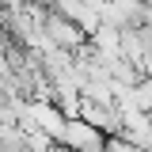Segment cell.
<instances>
[{"mask_svg": "<svg viewBox=\"0 0 152 152\" xmlns=\"http://www.w3.org/2000/svg\"><path fill=\"white\" fill-rule=\"evenodd\" d=\"M46 34L53 38V46H65V50H69V46H80V42H84L80 27H72L69 19H65V15H57V12H50V15H46Z\"/></svg>", "mask_w": 152, "mask_h": 152, "instance_id": "2", "label": "cell"}, {"mask_svg": "<svg viewBox=\"0 0 152 152\" xmlns=\"http://www.w3.org/2000/svg\"><path fill=\"white\" fill-rule=\"evenodd\" d=\"M61 148L69 152H103L107 148V133L88 126L84 118H65V129H61Z\"/></svg>", "mask_w": 152, "mask_h": 152, "instance_id": "1", "label": "cell"}, {"mask_svg": "<svg viewBox=\"0 0 152 152\" xmlns=\"http://www.w3.org/2000/svg\"><path fill=\"white\" fill-rule=\"evenodd\" d=\"M27 114H31L34 122H42V129L50 133L53 141L61 137V129H65V118H61L53 107H46V103H31V107H27Z\"/></svg>", "mask_w": 152, "mask_h": 152, "instance_id": "3", "label": "cell"}]
</instances>
